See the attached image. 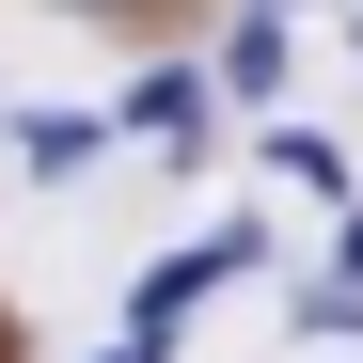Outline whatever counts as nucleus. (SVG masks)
<instances>
[{"label": "nucleus", "instance_id": "39448f33", "mask_svg": "<svg viewBox=\"0 0 363 363\" xmlns=\"http://www.w3.org/2000/svg\"><path fill=\"white\" fill-rule=\"evenodd\" d=\"M64 16H158V0H64Z\"/></svg>", "mask_w": 363, "mask_h": 363}, {"label": "nucleus", "instance_id": "f03ea898", "mask_svg": "<svg viewBox=\"0 0 363 363\" xmlns=\"http://www.w3.org/2000/svg\"><path fill=\"white\" fill-rule=\"evenodd\" d=\"M127 127H143L158 158H190V143H206V79H190V64H158V79L127 95Z\"/></svg>", "mask_w": 363, "mask_h": 363}, {"label": "nucleus", "instance_id": "0eeeda50", "mask_svg": "<svg viewBox=\"0 0 363 363\" xmlns=\"http://www.w3.org/2000/svg\"><path fill=\"white\" fill-rule=\"evenodd\" d=\"M111 363H158V347H111Z\"/></svg>", "mask_w": 363, "mask_h": 363}, {"label": "nucleus", "instance_id": "423d86ee", "mask_svg": "<svg viewBox=\"0 0 363 363\" xmlns=\"http://www.w3.org/2000/svg\"><path fill=\"white\" fill-rule=\"evenodd\" d=\"M332 284H363V206H347V269H332Z\"/></svg>", "mask_w": 363, "mask_h": 363}, {"label": "nucleus", "instance_id": "7ed1b4c3", "mask_svg": "<svg viewBox=\"0 0 363 363\" xmlns=\"http://www.w3.org/2000/svg\"><path fill=\"white\" fill-rule=\"evenodd\" d=\"M284 79V0H253V16L221 32V95H269Z\"/></svg>", "mask_w": 363, "mask_h": 363}, {"label": "nucleus", "instance_id": "f257e3e1", "mask_svg": "<svg viewBox=\"0 0 363 363\" xmlns=\"http://www.w3.org/2000/svg\"><path fill=\"white\" fill-rule=\"evenodd\" d=\"M237 269H253V221H221V237H190V253H158V269H143V300H127V347H158V332L190 316L206 284H237Z\"/></svg>", "mask_w": 363, "mask_h": 363}, {"label": "nucleus", "instance_id": "20e7f679", "mask_svg": "<svg viewBox=\"0 0 363 363\" xmlns=\"http://www.w3.org/2000/svg\"><path fill=\"white\" fill-rule=\"evenodd\" d=\"M16 158H32V174H79V158H95V111H32Z\"/></svg>", "mask_w": 363, "mask_h": 363}]
</instances>
